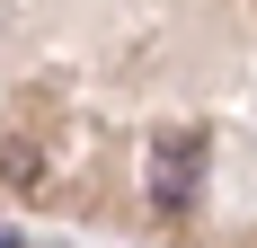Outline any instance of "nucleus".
Listing matches in <instances>:
<instances>
[{
	"label": "nucleus",
	"instance_id": "f257e3e1",
	"mask_svg": "<svg viewBox=\"0 0 257 248\" xmlns=\"http://www.w3.org/2000/svg\"><path fill=\"white\" fill-rule=\"evenodd\" d=\"M195 160H204V142H195V133H169V142L151 151V195L160 204H186L195 195Z\"/></svg>",
	"mask_w": 257,
	"mask_h": 248
},
{
	"label": "nucleus",
	"instance_id": "f03ea898",
	"mask_svg": "<svg viewBox=\"0 0 257 248\" xmlns=\"http://www.w3.org/2000/svg\"><path fill=\"white\" fill-rule=\"evenodd\" d=\"M0 248H9V230H0Z\"/></svg>",
	"mask_w": 257,
	"mask_h": 248
}]
</instances>
